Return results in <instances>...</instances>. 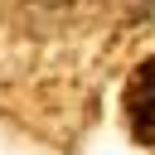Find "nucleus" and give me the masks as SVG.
<instances>
[{
    "label": "nucleus",
    "instance_id": "f257e3e1",
    "mask_svg": "<svg viewBox=\"0 0 155 155\" xmlns=\"http://www.w3.org/2000/svg\"><path fill=\"white\" fill-rule=\"evenodd\" d=\"M126 111H131L136 140L155 145V58L136 68V78H131V87H126Z\"/></svg>",
    "mask_w": 155,
    "mask_h": 155
}]
</instances>
